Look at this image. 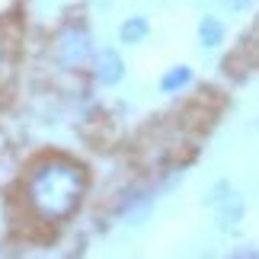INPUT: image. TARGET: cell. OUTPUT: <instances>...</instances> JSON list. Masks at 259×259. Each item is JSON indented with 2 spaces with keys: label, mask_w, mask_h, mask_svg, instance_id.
I'll return each mask as SVG.
<instances>
[{
  "label": "cell",
  "mask_w": 259,
  "mask_h": 259,
  "mask_svg": "<svg viewBox=\"0 0 259 259\" xmlns=\"http://www.w3.org/2000/svg\"><path fill=\"white\" fill-rule=\"evenodd\" d=\"M87 192V173L67 157H48L29 173L26 198L42 221H64L77 211Z\"/></svg>",
  "instance_id": "6da1fadb"
},
{
  "label": "cell",
  "mask_w": 259,
  "mask_h": 259,
  "mask_svg": "<svg viewBox=\"0 0 259 259\" xmlns=\"http://www.w3.org/2000/svg\"><path fill=\"white\" fill-rule=\"evenodd\" d=\"M55 58L58 64L67 67V71H77L83 67L90 58H93V42H90V32L83 26H64L55 38Z\"/></svg>",
  "instance_id": "7a4b0ae2"
},
{
  "label": "cell",
  "mask_w": 259,
  "mask_h": 259,
  "mask_svg": "<svg viewBox=\"0 0 259 259\" xmlns=\"http://www.w3.org/2000/svg\"><path fill=\"white\" fill-rule=\"evenodd\" d=\"M93 71H96V80L103 87H115L125 77V61H122V55H118L115 48H106V52L96 55Z\"/></svg>",
  "instance_id": "3957f363"
},
{
  "label": "cell",
  "mask_w": 259,
  "mask_h": 259,
  "mask_svg": "<svg viewBox=\"0 0 259 259\" xmlns=\"http://www.w3.org/2000/svg\"><path fill=\"white\" fill-rule=\"evenodd\" d=\"M243 221V202L240 195H221V205H218V227H224V231H237Z\"/></svg>",
  "instance_id": "277c9868"
},
{
  "label": "cell",
  "mask_w": 259,
  "mask_h": 259,
  "mask_svg": "<svg viewBox=\"0 0 259 259\" xmlns=\"http://www.w3.org/2000/svg\"><path fill=\"white\" fill-rule=\"evenodd\" d=\"M198 42H202V48H218L224 42V23L218 16H205L202 23H198Z\"/></svg>",
  "instance_id": "5b68a950"
},
{
  "label": "cell",
  "mask_w": 259,
  "mask_h": 259,
  "mask_svg": "<svg viewBox=\"0 0 259 259\" xmlns=\"http://www.w3.org/2000/svg\"><path fill=\"white\" fill-rule=\"evenodd\" d=\"M118 35H122L125 45H138V42H144V38L151 35V23H147L144 16H128L122 23V29H118Z\"/></svg>",
  "instance_id": "8992f818"
},
{
  "label": "cell",
  "mask_w": 259,
  "mask_h": 259,
  "mask_svg": "<svg viewBox=\"0 0 259 259\" xmlns=\"http://www.w3.org/2000/svg\"><path fill=\"white\" fill-rule=\"evenodd\" d=\"M189 83H192V71H189L186 64H176L160 77V93H179V90H186Z\"/></svg>",
  "instance_id": "52a82bcc"
},
{
  "label": "cell",
  "mask_w": 259,
  "mask_h": 259,
  "mask_svg": "<svg viewBox=\"0 0 259 259\" xmlns=\"http://www.w3.org/2000/svg\"><path fill=\"white\" fill-rule=\"evenodd\" d=\"M218 4H221L227 13H243L246 7H253V0H218Z\"/></svg>",
  "instance_id": "ba28073f"
}]
</instances>
